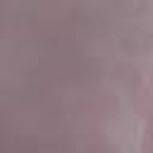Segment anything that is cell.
I'll list each match as a JSON object with an SVG mask.
<instances>
[{"instance_id":"1","label":"cell","mask_w":153,"mask_h":153,"mask_svg":"<svg viewBox=\"0 0 153 153\" xmlns=\"http://www.w3.org/2000/svg\"><path fill=\"white\" fill-rule=\"evenodd\" d=\"M141 153H153V115H148V120L143 122V131H141Z\"/></svg>"},{"instance_id":"2","label":"cell","mask_w":153,"mask_h":153,"mask_svg":"<svg viewBox=\"0 0 153 153\" xmlns=\"http://www.w3.org/2000/svg\"><path fill=\"white\" fill-rule=\"evenodd\" d=\"M148 88H151V93H153V72H151V76H148Z\"/></svg>"}]
</instances>
